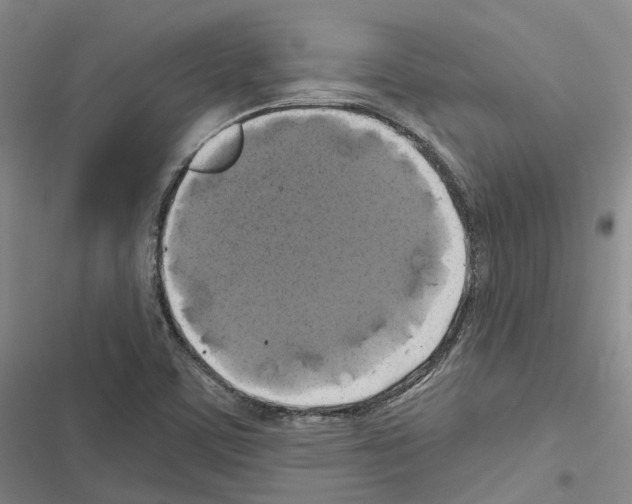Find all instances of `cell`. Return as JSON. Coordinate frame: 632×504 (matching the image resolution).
Segmentation results:
<instances>
[{"label": "cell", "instance_id": "obj_1", "mask_svg": "<svg viewBox=\"0 0 632 504\" xmlns=\"http://www.w3.org/2000/svg\"><path fill=\"white\" fill-rule=\"evenodd\" d=\"M244 144L240 124H232L209 138L192 157L189 169L205 174L221 173L239 158Z\"/></svg>", "mask_w": 632, "mask_h": 504}]
</instances>
